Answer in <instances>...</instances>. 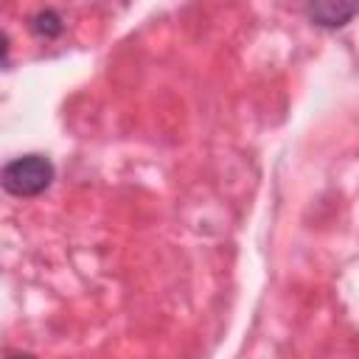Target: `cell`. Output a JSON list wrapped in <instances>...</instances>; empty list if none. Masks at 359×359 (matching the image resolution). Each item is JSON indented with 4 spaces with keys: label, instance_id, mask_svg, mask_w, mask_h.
Masks as SVG:
<instances>
[{
    "label": "cell",
    "instance_id": "obj_1",
    "mask_svg": "<svg viewBox=\"0 0 359 359\" xmlns=\"http://www.w3.org/2000/svg\"><path fill=\"white\" fill-rule=\"evenodd\" d=\"M53 163L42 154H22L3 165V188L11 196H39L53 182Z\"/></svg>",
    "mask_w": 359,
    "mask_h": 359
},
{
    "label": "cell",
    "instance_id": "obj_2",
    "mask_svg": "<svg viewBox=\"0 0 359 359\" xmlns=\"http://www.w3.org/2000/svg\"><path fill=\"white\" fill-rule=\"evenodd\" d=\"M353 14H359V6H351V3H311V6H306V17L320 28H339Z\"/></svg>",
    "mask_w": 359,
    "mask_h": 359
},
{
    "label": "cell",
    "instance_id": "obj_3",
    "mask_svg": "<svg viewBox=\"0 0 359 359\" xmlns=\"http://www.w3.org/2000/svg\"><path fill=\"white\" fill-rule=\"evenodd\" d=\"M31 28H34V34H39V36H45V39H53V36L62 34L65 22H62V17H59L53 8H42V11H36V14L31 17Z\"/></svg>",
    "mask_w": 359,
    "mask_h": 359
},
{
    "label": "cell",
    "instance_id": "obj_4",
    "mask_svg": "<svg viewBox=\"0 0 359 359\" xmlns=\"http://www.w3.org/2000/svg\"><path fill=\"white\" fill-rule=\"evenodd\" d=\"M8 359H36V356H31V353H8Z\"/></svg>",
    "mask_w": 359,
    "mask_h": 359
}]
</instances>
